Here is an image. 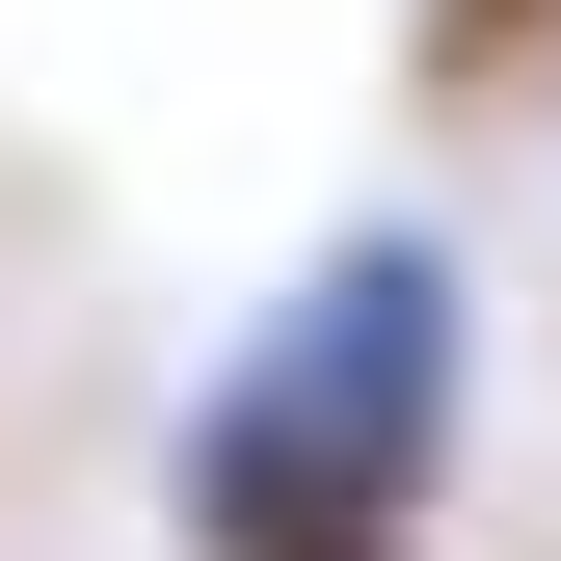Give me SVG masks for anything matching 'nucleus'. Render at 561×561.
<instances>
[{"label": "nucleus", "mask_w": 561, "mask_h": 561, "mask_svg": "<svg viewBox=\"0 0 561 561\" xmlns=\"http://www.w3.org/2000/svg\"><path fill=\"white\" fill-rule=\"evenodd\" d=\"M508 81H561V0H428V107H508Z\"/></svg>", "instance_id": "2"}, {"label": "nucleus", "mask_w": 561, "mask_h": 561, "mask_svg": "<svg viewBox=\"0 0 561 561\" xmlns=\"http://www.w3.org/2000/svg\"><path fill=\"white\" fill-rule=\"evenodd\" d=\"M428 455H455V267L428 241H321V295L187 428V535L215 561H401Z\"/></svg>", "instance_id": "1"}]
</instances>
